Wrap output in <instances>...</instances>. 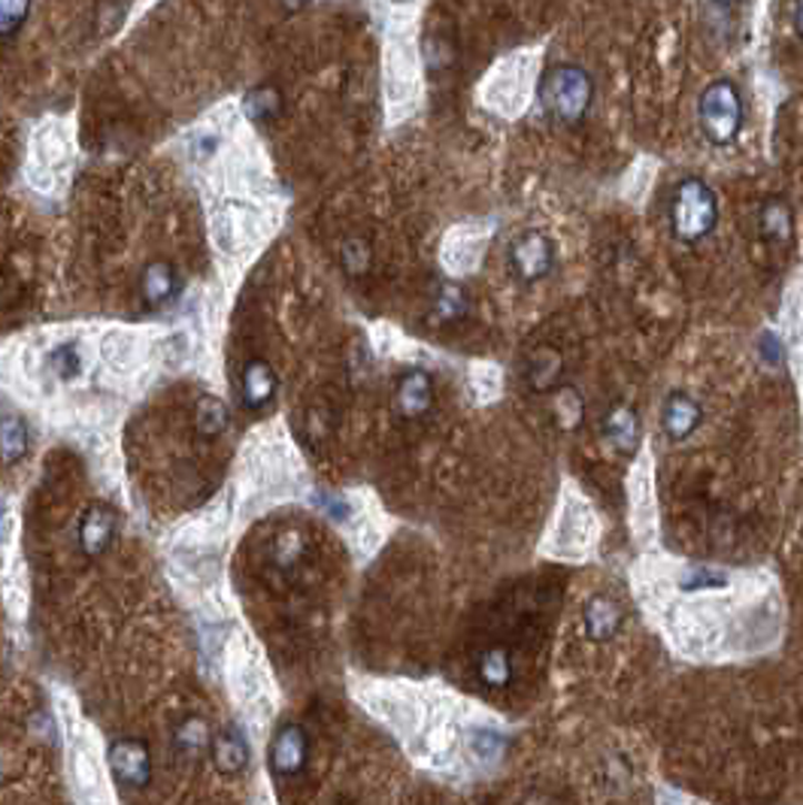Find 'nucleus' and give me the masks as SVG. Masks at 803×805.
I'll return each instance as SVG.
<instances>
[{"label":"nucleus","instance_id":"nucleus-8","mask_svg":"<svg viewBox=\"0 0 803 805\" xmlns=\"http://www.w3.org/2000/svg\"><path fill=\"white\" fill-rule=\"evenodd\" d=\"M601 433L615 454L634 457V452L640 449V415L634 412V406L615 400V403L603 409Z\"/></svg>","mask_w":803,"mask_h":805},{"label":"nucleus","instance_id":"nucleus-19","mask_svg":"<svg viewBox=\"0 0 803 805\" xmlns=\"http://www.w3.org/2000/svg\"><path fill=\"white\" fill-rule=\"evenodd\" d=\"M468 306L470 300L461 285H455V282H443V285L436 288L434 312L443 324H452V321L464 319V315H468Z\"/></svg>","mask_w":803,"mask_h":805},{"label":"nucleus","instance_id":"nucleus-13","mask_svg":"<svg viewBox=\"0 0 803 805\" xmlns=\"http://www.w3.org/2000/svg\"><path fill=\"white\" fill-rule=\"evenodd\" d=\"M277 373L268 361L261 358H252L245 361L243 375H240V400H243L245 409H264L270 400L277 398Z\"/></svg>","mask_w":803,"mask_h":805},{"label":"nucleus","instance_id":"nucleus-16","mask_svg":"<svg viewBox=\"0 0 803 805\" xmlns=\"http://www.w3.org/2000/svg\"><path fill=\"white\" fill-rule=\"evenodd\" d=\"M140 291H143V300L145 306H164L170 300L179 294V279H177V270L164 261H155V264H149L143 270V279H140Z\"/></svg>","mask_w":803,"mask_h":805},{"label":"nucleus","instance_id":"nucleus-20","mask_svg":"<svg viewBox=\"0 0 803 805\" xmlns=\"http://www.w3.org/2000/svg\"><path fill=\"white\" fill-rule=\"evenodd\" d=\"M228 421H231V415H228V406H224L222 400L210 398V394L198 400L194 424H198V431H201L203 436H219V433L228 427Z\"/></svg>","mask_w":803,"mask_h":805},{"label":"nucleus","instance_id":"nucleus-12","mask_svg":"<svg viewBox=\"0 0 803 805\" xmlns=\"http://www.w3.org/2000/svg\"><path fill=\"white\" fill-rule=\"evenodd\" d=\"M116 527H119V521H116V512L107 503H94V506L86 509V515L79 521V545H82V552L91 554V557L107 552L112 540H116Z\"/></svg>","mask_w":803,"mask_h":805},{"label":"nucleus","instance_id":"nucleus-14","mask_svg":"<svg viewBox=\"0 0 803 805\" xmlns=\"http://www.w3.org/2000/svg\"><path fill=\"white\" fill-rule=\"evenodd\" d=\"M212 766L228 778H234L249 766V742L237 727H224L222 733H215V739L210 745Z\"/></svg>","mask_w":803,"mask_h":805},{"label":"nucleus","instance_id":"nucleus-25","mask_svg":"<svg viewBox=\"0 0 803 805\" xmlns=\"http://www.w3.org/2000/svg\"><path fill=\"white\" fill-rule=\"evenodd\" d=\"M343 266H347L349 273H364L370 266V245L364 240H347L343 243Z\"/></svg>","mask_w":803,"mask_h":805},{"label":"nucleus","instance_id":"nucleus-1","mask_svg":"<svg viewBox=\"0 0 803 805\" xmlns=\"http://www.w3.org/2000/svg\"><path fill=\"white\" fill-rule=\"evenodd\" d=\"M668 221L673 237L685 245L703 243L719 228V198L713 185L697 173L682 177L670 188Z\"/></svg>","mask_w":803,"mask_h":805},{"label":"nucleus","instance_id":"nucleus-23","mask_svg":"<svg viewBox=\"0 0 803 805\" xmlns=\"http://www.w3.org/2000/svg\"><path fill=\"white\" fill-rule=\"evenodd\" d=\"M79 366H82V361H79L77 345H70V342L58 345V349H52V354H49V370H52L58 379H64V382H68V379H77Z\"/></svg>","mask_w":803,"mask_h":805},{"label":"nucleus","instance_id":"nucleus-17","mask_svg":"<svg viewBox=\"0 0 803 805\" xmlns=\"http://www.w3.org/2000/svg\"><path fill=\"white\" fill-rule=\"evenodd\" d=\"M476 675L480 682L491 691H503L510 687L513 682V657H510V648L503 645H491L476 657Z\"/></svg>","mask_w":803,"mask_h":805},{"label":"nucleus","instance_id":"nucleus-24","mask_svg":"<svg viewBox=\"0 0 803 805\" xmlns=\"http://www.w3.org/2000/svg\"><path fill=\"white\" fill-rule=\"evenodd\" d=\"M31 12V3L24 0H0V37H12L19 31Z\"/></svg>","mask_w":803,"mask_h":805},{"label":"nucleus","instance_id":"nucleus-26","mask_svg":"<svg viewBox=\"0 0 803 805\" xmlns=\"http://www.w3.org/2000/svg\"><path fill=\"white\" fill-rule=\"evenodd\" d=\"M503 748V739L498 733H491V729H476L473 736H470V751L482 757V761H491L494 754H501Z\"/></svg>","mask_w":803,"mask_h":805},{"label":"nucleus","instance_id":"nucleus-3","mask_svg":"<svg viewBox=\"0 0 803 805\" xmlns=\"http://www.w3.org/2000/svg\"><path fill=\"white\" fill-rule=\"evenodd\" d=\"M540 103L549 119L576 128L589 119L594 103V79L580 64L549 67L543 85H540Z\"/></svg>","mask_w":803,"mask_h":805},{"label":"nucleus","instance_id":"nucleus-11","mask_svg":"<svg viewBox=\"0 0 803 805\" xmlns=\"http://www.w3.org/2000/svg\"><path fill=\"white\" fill-rule=\"evenodd\" d=\"M625 624V612L613 596L594 594L582 606V630L592 642H610Z\"/></svg>","mask_w":803,"mask_h":805},{"label":"nucleus","instance_id":"nucleus-10","mask_svg":"<svg viewBox=\"0 0 803 805\" xmlns=\"http://www.w3.org/2000/svg\"><path fill=\"white\" fill-rule=\"evenodd\" d=\"M755 231L767 245H789L794 237V210L789 198L770 194L761 200L759 215H755Z\"/></svg>","mask_w":803,"mask_h":805},{"label":"nucleus","instance_id":"nucleus-22","mask_svg":"<svg viewBox=\"0 0 803 805\" xmlns=\"http://www.w3.org/2000/svg\"><path fill=\"white\" fill-rule=\"evenodd\" d=\"M207 745H212L210 739V727L203 724L201 717H189V721H182L177 729V748L182 751V754H189V757H194V754H201Z\"/></svg>","mask_w":803,"mask_h":805},{"label":"nucleus","instance_id":"nucleus-15","mask_svg":"<svg viewBox=\"0 0 803 805\" xmlns=\"http://www.w3.org/2000/svg\"><path fill=\"white\" fill-rule=\"evenodd\" d=\"M561 375H564V358L552 345H540L524 366V379L536 394H552L561 385Z\"/></svg>","mask_w":803,"mask_h":805},{"label":"nucleus","instance_id":"nucleus-21","mask_svg":"<svg viewBox=\"0 0 803 805\" xmlns=\"http://www.w3.org/2000/svg\"><path fill=\"white\" fill-rule=\"evenodd\" d=\"M245 112H249L252 122H273L282 112L280 91L273 89V85H258V89H252L249 98H245Z\"/></svg>","mask_w":803,"mask_h":805},{"label":"nucleus","instance_id":"nucleus-2","mask_svg":"<svg viewBox=\"0 0 803 805\" xmlns=\"http://www.w3.org/2000/svg\"><path fill=\"white\" fill-rule=\"evenodd\" d=\"M697 128L701 137L715 149H727L740 140V133L746 128V98L743 89L734 79H713L710 85H703L697 94Z\"/></svg>","mask_w":803,"mask_h":805},{"label":"nucleus","instance_id":"nucleus-4","mask_svg":"<svg viewBox=\"0 0 803 805\" xmlns=\"http://www.w3.org/2000/svg\"><path fill=\"white\" fill-rule=\"evenodd\" d=\"M555 266H559V245L546 231L528 228L506 243V270L519 285L534 288L546 282L555 273Z\"/></svg>","mask_w":803,"mask_h":805},{"label":"nucleus","instance_id":"nucleus-7","mask_svg":"<svg viewBox=\"0 0 803 805\" xmlns=\"http://www.w3.org/2000/svg\"><path fill=\"white\" fill-rule=\"evenodd\" d=\"M661 431L670 442H685L692 440L694 433L701 431L703 424V403L689 391H670L664 403H661Z\"/></svg>","mask_w":803,"mask_h":805},{"label":"nucleus","instance_id":"nucleus-18","mask_svg":"<svg viewBox=\"0 0 803 805\" xmlns=\"http://www.w3.org/2000/svg\"><path fill=\"white\" fill-rule=\"evenodd\" d=\"M28 452V427L16 415H0V461L16 464Z\"/></svg>","mask_w":803,"mask_h":805},{"label":"nucleus","instance_id":"nucleus-27","mask_svg":"<svg viewBox=\"0 0 803 805\" xmlns=\"http://www.w3.org/2000/svg\"><path fill=\"white\" fill-rule=\"evenodd\" d=\"M792 24H794V33H797V40L803 43V3H794L792 7Z\"/></svg>","mask_w":803,"mask_h":805},{"label":"nucleus","instance_id":"nucleus-9","mask_svg":"<svg viewBox=\"0 0 803 805\" xmlns=\"http://www.w3.org/2000/svg\"><path fill=\"white\" fill-rule=\"evenodd\" d=\"M434 406V379L424 370H406L394 385V409L406 421L424 419Z\"/></svg>","mask_w":803,"mask_h":805},{"label":"nucleus","instance_id":"nucleus-6","mask_svg":"<svg viewBox=\"0 0 803 805\" xmlns=\"http://www.w3.org/2000/svg\"><path fill=\"white\" fill-rule=\"evenodd\" d=\"M310 763V736L301 724H282L270 742V769L277 778H294Z\"/></svg>","mask_w":803,"mask_h":805},{"label":"nucleus","instance_id":"nucleus-28","mask_svg":"<svg viewBox=\"0 0 803 805\" xmlns=\"http://www.w3.org/2000/svg\"><path fill=\"white\" fill-rule=\"evenodd\" d=\"M664 805H692V803H680V799H676V803H664Z\"/></svg>","mask_w":803,"mask_h":805},{"label":"nucleus","instance_id":"nucleus-5","mask_svg":"<svg viewBox=\"0 0 803 805\" xmlns=\"http://www.w3.org/2000/svg\"><path fill=\"white\" fill-rule=\"evenodd\" d=\"M107 757H110L116 782L124 784V787L143 791L145 784L152 782V754H149V745L143 739H131V736L116 739Z\"/></svg>","mask_w":803,"mask_h":805}]
</instances>
